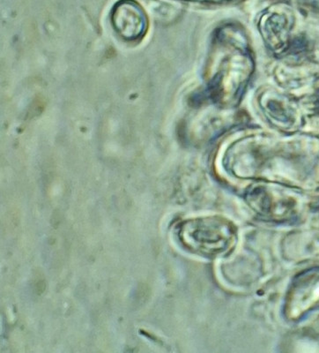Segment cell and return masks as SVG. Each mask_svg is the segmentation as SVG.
Instances as JSON below:
<instances>
[{"instance_id":"obj_2","label":"cell","mask_w":319,"mask_h":353,"mask_svg":"<svg viewBox=\"0 0 319 353\" xmlns=\"http://www.w3.org/2000/svg\"><path fill=\"white\" fill-rule=\"evenodd\" d=\"M112 20L116 32L125 40L140 39L146 30L144 12L132 0H122L114 6Z\"/></svg>"},{"instance_id":"obj_3","label":"cell","mask_w":319,"mask_h":353,"mask_svg":"<svg viewBox=\"0 0 319 353\" xmlns=\"http://www.w3.org/2000/svg\"><path fill=\"white\" fill-rule=\"evenodd\" d=\"M300 299H296V308L298 307V311L302 312L305 310L306 308L315 303L319 299V281L314 283H309L305 290L299 293Z\"/></svg>"},{"instance_id":"obj_1","label":"cell","mask_w":319,"mask_h":353,"mask_svg":"<svg viewBox=\"0 0 319 353\" xmlns=\"http://www.w3.org/2000/svg\"><path fill=\"white\" fill-rule=\"evenodd\" d=\"M180 238L186 248L196 253L217 255L231 242L232 231L223 221L196 219L183 225Z\"/></svg>"}]
</instances>
